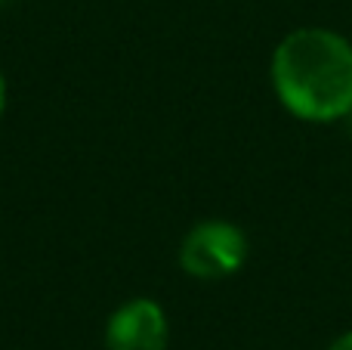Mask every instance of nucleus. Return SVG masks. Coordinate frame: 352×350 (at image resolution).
Listing matches in <instances>:
<instances>
[{"label":"nucleus","mask_w":352,"mask_h":350,"mask_svg":"<svg viewBox=\"0 0 352 350\" xmlns=\"http://www.w3.org/2000/svg\"><path fill=\"white\" fill-rule=\"evenodd\" d=\"M275 99L294 118L331 124L352 115V41L334 28L287 31L269 62Z\"/></svg>","instance_id":"obj_1"},{"label":"nucleus","mask_w":352,"mask_h":350,"mask_svg":"<svg viewBox=\"0 0 352 350\" xmlns=\"http://www.w3.org/2000/svg\"><path fill=\"white\" fill-rule=\"evenodd\" d=\"M0 3H3V0H0Z\"/></svg>","instance_id":"obj_6"},{"label":"nucleus","mask_w":352,"mask_h":350,"mask_svg":"<svg viewBox=\"0 0 352 350\" xmlns=\"http://www.w3.org/2000/svg\"><path fill=\"white\" fill-rule=\"evenodd\" d=\"M6 96H10V90H6V78H3V68H0V118H3V112H6Z\"/></svg>","instance_id":"obj_5"},{"label":"nucleus","mask_w":352,"mask_h":350,"mask_svg":"<svg viewBox=\"0 0 352 350\" xmlns=\"http://www.w3.org/2000/svg\"><path fill=\"white\" fill-rule=\"evenodd\" d=\"M170 322L158 301L133 298L105 322V350H167Z\"/></svg>","instance_id":"obj_3"},{"label":"nucleus","mask_w":352,"mask_h":350,"mask_svg":"<svg viewBox=\"0 0 352 350\" xmlns=\"http://www.w3.org/2000/svg\"><path fill=\"white\" fill-rule=\"evenodd\" d=\"M250 254V242L238 223L232 220H198L179 242V267L186 276L201 282L235 276Z\"/></svg>","instance_id":"obj_2"},{"label":"nucleus","mask_w":352,"mask_h":350,"mask_svg":"<svg viewBox=\"0 0 352 350\" xmlns=\"http://www.w3.org/2000/svg\"><path fill=\"white\" fill-rule=\"evenodd\" d=\"M328 350H352V332H343L340 338H334Z\"/></svg>","instance_id":"obj_4"}]
</instances>
